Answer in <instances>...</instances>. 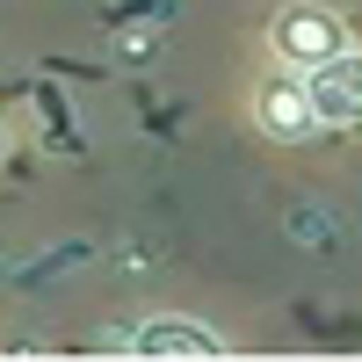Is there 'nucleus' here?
Here are the masks:
<instances>
[{
	"label": "nucleus",
	"mask_w": 362,
	"mask_h": 362,
	"mask_svg": "<svg viewBox=\"0 0 362 362\" xmlns=\"http://www.w3.org/2000/svg\"><path fill=\"white\" fill-rule=\"evenodd\" d=\"M341 44L348 37H341V22L326 8H283L276 15V51L290 58V66H305V73L326 66V58H341Z\"/></svg>",
	"instance_id": "nucleus-1"
},
{
	"label": "nucleus",
	"mask_w": 362,
	"mask_h": 362,
	"mask_svg": "<svg viewBox=\"0 0 362 362\" xmlns=\"http://www.w3.org/2000/svg\"><path fill=\"white\" fill-rule=\"evenodd\" d=\"M305 87H312L319 124H362V58H355V51H341V58H326V66H312Z\"/></svg>",
	"instance_id": "nucleus-2"
},
{
	"label": "nucleus",
	"mask_w": 362,
	"mask_h": 362,
	"mask_svg": "<svg viewBox=\"0 0 362 362\" xmlns=\"http://www.w3.org/2000/svg\"><path fill=\"white\" fill-rule=\"evenodd\" d=\"M131 355H145V362H160V355H181V362H218V355H225V341H218V334H203L196 319H145V326H138V341H131Z\"/></svg>",
	"instance_id": "nucleus-3"
},
{
	"label": "nucleus",
	"mask_w": 362,
	"mask_h": 362,
	"mask_svg": "<svg viewBox=\"0 0 362 362\" xmlns=\"http://www.w3.org/2000/svg\"><path fill=\"white\" fill-rule=\"evenodd\" d=\"M261 124L276 131V138H305V131L319 124L312 87H305V80H261Z\"/></svg>",
	"instance_id": "nucleus-4"
}]
</instances>
